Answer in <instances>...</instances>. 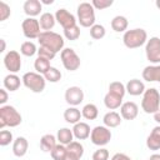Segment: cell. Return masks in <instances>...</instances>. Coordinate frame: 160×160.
Masks as SVG:
<instances>
[{
	"instance_id": "cell-18",
	"label": "cell",
	"mask_w": 160,
	"mask_h": 160,
	"mask_svg": "<svg viewBox=\"0 0 160 160\" xmlns=\"http://www.w3.org/2000/svg\"><path fill=\"white\" fill-rule=\"evenodd\" d=\"M125 88H126V92H129L132 96H139V95L144 94L145 90H146L145 89V84L141 80H139V79H131V80H129L126 82Z\"/></svg>"
},
{
	"instance_id": "cell-22",
	"label": "cell",
	"mask_w": 160,
	"mask_h": 160,
	"mask_svg": "<svg viewBox=\"0 0 160 160\" xmlns=\"http://www.w3.org/2000/svg\"><path fill=\"white\" fill-rule=\"evenodd\" d=\"M56 141H58V139H56L55 135H52V134H45L40 139V149L42 151H45V152H51L52 149L58 145Z\"/></svg>"
},
{
	"instance_id": "cell-26",
	"label": "cell",
	"mask_w": 160,
	"mask_h": 160,
	"mask_svg": "<svg viewBox=\"0 0 160 160\" xmlns=\"http://www.w3.org/2000/svg\"><path fill=\"white\" fill-rule=\"evenodd\" d=\"M39 22L44 31H51V29L55 26L56 19H55V15H52L51 12H44V14H41Z\"/></svg>"
},
{
	"instance_id": "cell-15",
	"label": "cell",
	"mask_w": 160,
	"mask_h": 160,
	"mask_svg": "<svg viewBox=\"0 0 160 160\" xmlns=\"http://www.w3.org/2000/svg\"><path fill=\"white\" fill-rule=\"evenodd\" d=\"M139 114V106L134 101L122 102L120 106V115L125 120H134Z\"/></svg>"
},
{
	"instance_id": "cell-3",
	"label": "cell",
	"mask_w": 160,
	"mask_h": 160,
	"mask_svg": "<svg viewBox=\"0 0 160 160\" xmlns=\"http://www.w3.org/2000/svg\"><path fill=\"white\" fill-rule=\"evenodd\" d=\"M22 121L21 114L11 105H4L0 108V129L4 130L5 126L15 128Z\"/></svg>"
},
{
	"instance_id": "cell-43",
	"label": "cell",
	"mask_w": 160,
	"mask_h": 160,
	"mask_svg": "<svg viewBox=\"0 0 160 160\" xmlns=\"http://www.w3.org/2000/svg\"><path fill=\"white\" fill-rule=\"evenodd\" d=\"M8 98H9V95H8L6 89H5V88L0 89V104H1V106L5 105V102L8 101Z\"/></svg>"
},
{
	"instance_id": "cell-37",
	"label": "cell",
	"mask_w": 160,
	"mask_h": 160,
	"mask_svg": "<svg viewBox=\"0 0 160 160\" xmlns=\"http://www.w3.org/2000/svg\"><path fill=\"white\" fill-rule=\"evenodd\" d=\"M64 36L68 40H70V41H74L76 39H79V36H80V26L79 25H75L72 28L65 29L64 30Z\"/></svg>"
},
{
	"instance_id": "cell-29",
	"label": "cell",
	"mask_w": 160,
	"mask_h": 160,
	"mask_svg": "<svg viewBox=\"0 0 160 160\" xmlns=\"http://www.w3.org/2000/svg\"><path fill=\"white\" fill-rule=\"evenodd\" d=\"M56 139L59 141V144L61 145H69L70 142L74 141V134H72V130H70L69 128H61L58 134H56Z\"/></svg>"
},
{
	"instance_id": "cell-45",
	"label": "cell",
	"mask_w": 160,
	"mask_h": 160,
	"mask_svg": "<svg viewBox=\"0 0 160 160\" xmlns=\"http://www.w3.org/2000/svg\"><path fill=\"white\" fill-rule=\"evenodd\" d=\"M154 120H155V121H156V122L160 125V109H159V110H158V111L154 114Z\"/></svg>"
},
{
	"instance_id": "cell-1",
	"label": "cell",
	"mask_w": 160,
	"mask_h": 160,
	"mask_svg": "<svg viewBox=\"0 0 160 160\" xmlns=\"http://www.w3.org/2000/svg\"><path fill=\"white\" fill-rule=\"evenodd\" d=\"M38 41H39L40 46L46 48V49L54 51L55 54L64 50V44H65L64 38L60 34H58V32H54V31H42L40 34V36L38 38Z\"/></svg>"
},
{
	"instance_id": "cell-17",
	"label": "cell",
	"mask_w": 160,
	"mask_h": 160,
	"mask_svg": "<svg viewBox=\"0 0 160 160\" xmlns=\"http://www.w3.org/2000/svg\"><path fill=\"white\" fill-rule=\"evenodd\" d=\"M29 148V142L24 136H18L12 141V154L18 158H22L26 155Z\"/></svg>"
},
{
	"instance_id": "cell-35",
	"label": "cell",
	"mask_w": 160,
	"mask_h": 160,
	"mask_svg": "<svg viewBox=\"0 0 160 160\" xmlns=\"http://www.w3.org/2000/svg\"><path fill=\"white\" fill-rule=\"evenodd\" d=\"M105 34H106V30L101 24H95V25H92L90 28V36L92 39H95V40L102 39L105 36Z\"/></svg>"
},
{
	"instance_id": "cell-4",
	"label": "cell",
	"mask_w": 160,
	"mask_h": 160,
	"mask_svg": "<svg viewBox=\"0 0 160 160\" xmlns=\"http://www.w3.org/2000/svg\"><path fill=\"white\" fill-rule=\"evenodd\" d=\"M141 109L146 114H155L160 109V92L155 88L146 89L142 94Z\"/></svg>"
},
{
	"instance_id": "cell-14",
	"label": "cell",
	"mask_w": 160,
	"mask_h": 160,
	"mask_svg": "<svg viewBox=\"0 0 160 160\" xmlns=\"http://www.w3.org/2000/svg\"><path fill=\"white\" fill-rule=\"evenodd\" d=\"M84 155V146L79 141H72L66 145V155L64 160H80Z\"/></svg>"
},
{
	"instance_id": "cell-27",
	"label": "cell",
	"mask_w": 160,
	"mask_h": 160,
	"mask_svg": "<svg viewBox=\"0 0 160 160\" xmlns=\"http://www.w3.org/2000/svg\"><path fill=\"white\" fill-rule=\"evenodd\" d=\"M128 25H129V21L122 15H116L111 20V29L115 32H125L128 29Z\"/></svg>"
},
{
	"instance_id": "cell-47",
	"label": "cell",
	"mask_w": 160,
	"mask_h": 160,
	"mask_svg": "<svg viewBox=\"0 0 160 160\" xmlns=\"http://www.w3.org/2000/svg\"><path fill=\"white\" fill-rule=\"evenodd\" d=\"M0 41H1V50H0V51H1V52H4V51H5V40H4V39H1Z\"/></svg>"
},
{
	"instance_id": "cell-34",
	"label": "cell",
	"mask_w": 160,
	"mask_h": 160,
	"mask_svg": "<svg viewBox=\"0 0 160 160\" xmlns=\"http://www.w3.org/2000/svg\"><path fill=\"white\" fill-rule=\"evenodd\" d=\"M44 78H45V80L49 81V82H58V81L61 79V72H60L59 69L51 66V68L44 74Z\"/></svg>"
},
{
	"instance_id": "cell-33",
	"label": "cell",
	"mask_w": 160,
	"mask_h": 160,
	"mask_svg": "<svg viewBox=\"0 0 160 160\" xmlns=\"http://www.w3.org/2000/svg\"><path fill=\"white\" fill-rule=\"evenodd\" d=\"M20 52L24 56L30 58V56H34L38 52V48L32 41H24L20 46Z\"/></svg>"
},
{
	"instance_id": "cell-28",
	"label": "cell",
	"mask_w": 160,
	"mask_h": 160,
	"mask_svg": "<svg viewBox=\"0 0 160 160\" xmlns=\"http://www.w3.org/2000/svg\"><path fill=\"white\" fill-rule=\"evenodd\" d=\"M104 104L105 106L109 109V110H116L119 109L121 105H122V99L114 95V94H110V92H106V95L104 96Z\"/></svg>"
},
{
	"instance_id": "cell-39",
	"label": "cell",
	"mask_w": 160,
	"mask_h": 160,
	"mask_svg": "<svg viewBox=\"0 0 160 160\" xmlns=\"http://www.w3.org/2000/svg\"><path fill=\"white\" fill-rule=\"evenodd\" d=\"M91 4L94 6V9H96V10H104V9L110 8L114 4V1L112 0H92Z\"/></svg>"
},
{
	"instance_id": "cell-41",
	"label": "cell",
	"mask_w": 160,
	"mask_h": 160,
	"mask_svg": "<svg viewBox=\"0 0 160 160\" xmlns=\"http://www.w3.org/2000/svg\"><path fill=\"white\" fill-rule=\"evenodd\" d=\"M92 160H109V150L105 148L98 149L92 154Z\"/></svg>"
},
{
	"instance_id": "cell-24",
	"label": "cell",
	"mask_w": 160,
	"mask_h": 160,
	"mask_svg": "<svg viewBox=\"0 0 160 160\" xmlns=\"http://www.w3.org/2000/svg\"><path fill=\"white\" fill-rule=\"evenodd\" d=\"M121 115L119 114V112H116V111H109V112H106L105 115H104V118H102V122H104V125L106 126V128H116V126H119L120 124H121Z\"/></svg>"
},
{
	"instance_id": "cell-42",
	"label": "cell",
	"mask_w": 160,
	"mask_h": 160,
	"mask_svg": "<svg viewBox=\"0 0 160 160\" xmlns=\"http://www.w3.org/2000/svg\"><path fill=\"white\" fill-rule=\"evenodd\" d=\"M55 52L54 51H51V50H49V49H46V48H42V46H40L39 49H38V56H41V58H45V59H48V60H52L54 58H55Z\"/></svg>"
},
{
	"instance_id": "cell-30",
	"label": "cell",
	"mask_w": 160,
	"mask_h": 160,
	"mask_svg": "<svg viewBox=\"0 0 160 160\" xmlns=\"http://www.w3.org/2000/svg\"><path fill=\"white\" fill-rule=\"evenodd\" d=\"M81 115L86 120H95L98 118V115H99L98 106L95 104H91V102L84 105V108L81 109Z\"/></svg>"
},
{
	"instance_id": "cell-32",
	"label": "cell",
	"mask_w": 160,
	"mask_h": 160,
	"mask_svg": "<svg viewBox=\"0 0 160 160\" xmlns=\"http://www.w3.org/2000/svg\"><path fill=\"white\" fill-rule=\"evenodd\" d=\"M108 92H110V94H114V95H116V96H119V98H124V95H125V92H126V88H125V85L122 84V82H120V81H112V82H110V85H109V91Z\"/></svg>"
},
{
	"instance_id": "cell-6",
	"label": "cell",
	"mask_w": 160,
	"mask_h": 160,
	"mask_svg": "<svg viewBox=\"0 0 160 160\" xmlns=\"http://www.w3.org/2000/svg\"><path fill=\"white\" fill-rule=\"evenodd\" d=\"M22 84L32 92H41L45 89L46 85V80L44 78V75L39 74V72H34V71H29L25 72L21 78Z\"/></svg>"
},
{
	"instance_id": "cell-40",
	"label": "cell",
	"mask_w": 160,
	"mask_h": 160,
	"mask_svg": "<svg viewBox=\"0 0 160 160\" xmlns=\"http://www.w3.org/2000/svg\"><path fill=\"white\" fill-rule=\"evenodd\" d=\"M12 141V134L9 130H1L0 131V145L6 146Z\"/></svg>"
},
{
	"instance_id": "cell-23",
	"label": "cell",
	"mask_w": 160,
	"mask_h": 160,
	"mask_svg": "<svg viewBox=\"0 0 160 160\" xmlns=\"http://www.w3.org/2000/svg\"><path fill=\"white\" fill-rule=\"evenodd\" d=\"M21 82H22V80H20V78L16 74H9V75H6L4 78V81H2L4 88L6 90H9V91H16L20 88Z\"/></svg>"
},
{
	"instance_id": "cell-44",
	"label": "cell",
	"mask_w": 160,
	"mask_h": 160,
	"mask_svg": "<svg viewBox=\"0 0 160 160\" xmlns=\"http://www.w3.org/2000/svg\"><path fill=\"white\" fill-rule=\"evenodd\" d=\"M111 160H131V158L128 156V155L124 154V152H116V154L112 155Z\"/></svg>"
},
{
	"instance_id": "cell-20",
	"label": "cell",
	"mask_w": 160,
	"mask_h": 160,
	"mask_svg": "<svg viewBox=\"0 0 160 160\" xmlns=\"http://www.w3.org/2000/svg\"><path fill=\"white\" fill-rule=\"evenodd\" d=\"M142 79L152 82L158 81L160 82V65H148L142 70Z\"/></svg>"
},
{
	"instance_id": "cell-49",
	"label": "cell",
	"mask_w": 160,
	"mask_h": 160,
	"mask_svg": "<svg viewBox=\"0 0 160 160\" xmlns=\"http://www.w3.org/2000/svg\"><path fill=\"white\" fill-rule=\"evenodd\" d=\"M155 5H156V8L160 10V0H156V1H155Z\"/></svg>"
},
{
	"instance_id": "cell-10",
	"label": "cell",
	"mask_w": 160,
	"mask_h": 160,
	"mask_svg": "<svg viewBox=\"0 0 160 160\" xmlns=\"http://www.w3.org/2000/svg\"><path fill=\"white\" fill-rule=\"evenodd\" d=\"M21 29H22V34L25 38L32 40V39H38L40 36V34L42 32L40 29V22L38 19L35 18H26L22 24H21Z\"/></svg>"
},
{
	"instance_id": "cell-31",
	"label": "cell",
	"mask_w": 160,
	"mask_h": 160,
	"mask_svg": "<svg viewBox=\"0 0 160 160\" xmlns=\"http://www.w3.org/2000/svg\"><path fill=\"white\" fill-rule=\"evenodd\" d=\"M34 68H35L36 72L44 75V74L51 68L50 60H48V59H45V58H41V56H38L36 60L34 61Z\"/></svg>"
},
{
	"instance_id": "cell-46",
	"label": "cell",
	"mask_w": 160,
	"mask_h": 160,
	"mask_svg": "<svg viewBox=\"0 0 160 160\" xmlns=\"http://www.w3.org/2000/svg\"><path fill=\"white\" fill-rule=\"evenodd\" d=\"M149 160H160V154H152V155H150Z\"/></svg>"
},
{
	"instance_id": "cell-13",
	"label": "cell",
	"mask_w": 160,
	"mask_h": 160,
	"mask_svg": "<svg viewBox=\"0 0 160 160\" xmlns=\"http://www.w3.org/2000/svg\"><path fill=\"white\" fill-rule=\"evenodd\" d=\"M84 100V91L80 86H70L65 91V101L70 106H78Z\"/></svg>"
},
{
	"instance_id": "cell-5",
	"label": "cell",
	"mask_w": 160,
	"mask_h": 160,
	"mask_svg": "<svg viewBox=\"0 0 160 160\" xmlns=\"http://www.w3.org/2000/svg\"><path fill=\"white\" fill-rule=\"evenodd\" d=\"M78 21L82 28H91L95 25V9L91 2H80L76 10Z\"/></svg>"
},
{
	"instance_id": "cell-38",
	"label": "cell",
	"mask_w": 160,
	"mask_h": 160,
	"mask_svg": "<svg viewBox=\"0 0 160 160\" xmlns=\"http://www.w3.org/2000/svg\"><path fill=\"white\" fill-rule=\"evenodd\" d=\"M11 15V9L5 1H0V21L8 20V18Z\"/></svg>"
},
{
	"instance_id": "cell-9",
	"label": "cell",
	"mask_w": 160,
	"mask_h": 160,
	"mask_svg": "<svg viewBox=\"0 0 160 160\" xmlns=\"http://www.w3.org/2000/svg\"><path fill=\"white\" fill-rule=\"evenodd\" d=\"M90 140H91V142H92L94 145L105 146V145L109 144L110 140H111V131H110V129L106 128L105 125L95 126V128L91 130Z\"/></svg>"
},
{
	"instance_id": "cell-25",
	"label": "cell",
	"mask_w": 160,
	"mask_h": 160,
	"mask_svg": "<svg viewBox=\"0 0 160 160\" xmlns=\"http://www.w3.org/2000/svg\"><path fill=\"white\" fill-rule=\"evenodd\" d=\"M81 111L76 108V106H70V108H68L65 111H64V119H65V121L66 122H69V124H78L79 121H80V119H81Z\"/></svg>"
},
{
	"instance_id": "cell-36",
	"label": "cell",
	"mask_w": 160,
	"mask_h": 160,
	"mask_svg": "<svg viewBox=\"0 0 160 160\" xmlns=\"http://www.w3.org/2000/svg\"><path fill=\"white\" fill-rule=\"evenodd\" d=\"M52 160H64L65 159V155H66V146L65 145H61V144H58L52 151L50 152Z\"/></svg>"
},
{
	"instance_id": "cell-12",
	"label": "cell",
	"mask_w": 160,
	"mask_h": 160,
	"mask_svg": "<svg viewBox=\"0 0 160 160\" xmlns=\"http://www.w3.org/2000/svg\"><path fill=\"white\" fill-rule=\"evenodd\" d=\"M55 19H56V21L62 26L64 30L78 25V24H76V21H78L76 18H75L70 11H68L66 9H58L56 12H55Z\"/></svg>"
},
{
	"instance_id": "cell-16",
	"label": "cell",
	"mask_w": 160,
	"mask_h": 160,
	"mask_svg": "<svg viewBox=\"0 0 160 160\" xmlns=\"http://www.w3.org/2000/svg\"><path fill=\"white\" fill-rule=\"evenodd\" d=\"M24 12L28 15V18H35L38 16L42 10V4L39 0H26L22 5Z\"/></svg>"
},
{
	"instance_id": "cell-8",
	"label": "cell",
	"mask_w": 160,
	"mask_h": 160,
	"mask_svg": "<svg viewBox=\"0 0 160 160\" xmlns=\"http://www.w3.org/2000/svg\"><path fill=\"white\" fill-rule=\"evenodd\" d=\"M60 58H61V62L64 65V68L69 71H75L80 68V58L79 55L75 52L74 49L71 48H65L61 52H60Z\"/></svg>"
},
{
	"instance_id": "cell-19",
	"label": "cell",
	"mask_w": 160,
	"mask_h": 160,
	"mask_svg": "<svg viewBox=\"0 0 160 160\" xmlns=\"http://www.w3.org/2000/svg\"><path fill=\"white\" fill-rule=\"evenodd\" d=\"M72 134H74V138L78 139V140H85L90 136L91 134V130H90V126L84 122V121H79L78 124H75L72 126Z\"/></svg>"
},
{
	"instance_id": "cell-21",
	"label": "cell",
	"mask_w": 160,
	"mask_h": 160,
	"mask_svg": "<svg viewBox=\"0 0 160 160\" xmlns=\"http://www.w3.org/2000/svg\"><path fill=\"white\" fill-rule=\"evenodd\" d=\"M146 146L154 151L160 149V125L155 126L151 130V132L149 134V136L146 139Z\"/></svg>"
},
{
	"instance_id": "cell-2",
	"label": "cell",
	"mask_w": 160,
	"mask_h": 160,
	"mask_svg": "<svg viewBox=\"0 0 160 160\" xmlns=\"http://www.w3.org/2000/svg\"><path fill=\"white\" fill-rule=\"evenodd\" d=\"M146 41H148V32L141 28L126 30L122 35V42L128 49H138L144 44H146Z\"/></svg>"
},
{
	"instance_id": "cell-7",
	"label": "cell",
	"mask_w": 160,
	"mask_h": 160,
	"mask_svg": "<svg viewBox=\"0 0 160 160\" xmlns=\"http://www.w3.org/2000/svg\"><path fill=\"white\" fill-rule=\"evenodd\" d=\"M145 55L152 65H160V39L158 36L148 39L145 44Z\"/></svg>"
},
{
	"instance_id": "cell-11",
	"label": "cell",
	"mask_w": 160,
	"mask_h": 160,
	"mask_svg": "<svg viewBox=\"0 0 160 160\" xmlns=\"http://www.w3.org/2000/svg\"><path fill=\"white\" fill-rule=\"evenodd\" d=\"M4 65L10 74H16L21 69V58L16 50H10L4 56Z\"/></svg>"
},
{
	"instance_id": "cell-48",
	"label": "cell",
	"mask_w": 160,
	"mask_h": 160,
	"mask_svg": "<svg viewBox=\"0 0 160 160\" xmlns=\"http://www.w3.org/2000/svg\"><path fill=\"white\" fill-rule=\"evenodd\" d=\"M40 1H41V4H46V5H51L54 2V0H51V1H49V0H40Z\"/></svg>"
}]
</instances>
